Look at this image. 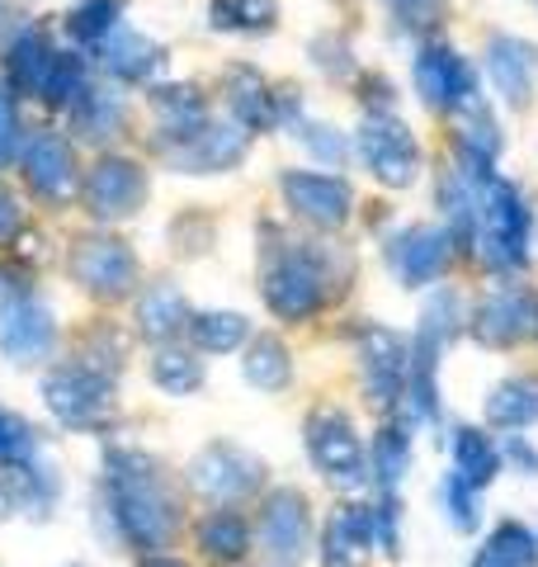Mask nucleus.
Instances as JSON below:
<instances>
[{
    "mask_svg": "<svg viewBox=\"0 0 538 567\" xmlns=\"http://www.w3.org/2000/svg\"><path fill=\"white\" fill-rule=\"evenodd\" d=\"M110 502L123 529L142 544V548H166L170 529H175V502L161 487L156 464L147 454H128L118 450L110 454Z\"/></svg>",
    "mask_w": 538,
    "mask_h": 567,
    "instance_id": "f257e3e1",
    "label": "nucleus"
},
{
    "mask_svg": "<svg viewBox=\"0 0 538 567\" xmlns=\"http://www.w3.org/2000/svg\"><path fill=\"white\" fill-rule=\"evenodd\" d=\"M477 223H482V260L492 270H519L529 260V208L519 189L506 181H482L477 185Z\"/></svg>",
    "mask_w": 538,
    "mask_h": 567,
    "instance_id": "f03ea898",
    "label": "nucleus"
},
{
    "mask_svg": "<svg viewBox=\"0 0 538 567\" xmlns=\"http://www.w3.org/2000/svg\"><path fill=\"white\" fill-rule=\"evenodd\" d=\"M359 156L383 185L406 189L421 171V147L397 114H369L359 123Z\"/></svg>",
    "mask_w": 538,
    "mask_h": 567,
    "instance_id": "7ed1b4c3",
    "label": "nucleus"
},
{
    "mask_svg": "<svg viewBox=\"0 0 538 567\" xmlns=\"http://www.w3.org/2000/svg\"><path fill=\"white\" fill-rule=\"evenodd\" d=\"M43 398H48V412L62 425H76V431L110 421V412H114L110 379L95 374V369H76V364L52 369L43 379Z\"/></svg>",
    "mask_w": 538,
    "mask_h": 567,
    "instance_id": "20e7f679",
    "label": "nucleus"
},
{
    "mask_svg": "<svg viewBox=\"0 0 538 567\" xmlns=\"http://www.w3.org/2000/svg\"><path fill=\"white\" fill-rule=\"evenodd\" d=\"M308 454L335 487L364 483V450H359V435H354V425L345 416L331 412V406L308 421Z\"/></svg>",
    "mask_w": 538,
    "mask_h": 567,
    "instance_id": "39448f33",
    "label": "nucleus"
},
{
    "mask_svg": "<svg viewBox=\"0 0 538 567\" xmlns=\"http://www.w3.org/2000/svg\"><path fill=\"white\" fill-rule=\"evenodd\" d=\"M416 91L430 110H468L477 100V76L448 43H430L416 58Z\"/></svg>",
    "mask_w": 538,
    "mask_h": 567,
    "instance_id": "423d86ee",
    "label": "nucleus"
},
{
    "mask_svg": "<svg viewBox=\"0 0 538 567\" xmlns=\"http://www.w3.org/2000/svg\"><path fill=\"white\" fill-rule=\"evenodd\" d=\"M52 312L39 303L33 293H10L0 298V350L10 354L14 364H33L52 354Z\"/></svg>",
    "mask_w": 538,
    "mask_h": 567,
    "instance_id": "0eeeda50",
    "label": "nucleus"
},
{
    "mask_svg": "<svg viewBox=\"0 0 538 567\" xmlns=\"http://www.w3.org/2000/svg\"><path fill=\"white\" fill-rule=\"evenodd\" d=\"M473 336L482 346H519L538 336V293L529 289H496L473 312Z\"/></svg>",
    "mask_w": 538,
    "mask_h": 567,
    "instance_id": "6e6552de",
    "label": "nucleus"
},
{
    "mask_svg": "<svg viewBox=\"0 0 538 567\" xmlns=\"http://www.w3.org/2000/svg\"><path fill=\"white\" fill-rule=\"evenodd\" d=\"M142 199H147V175H142V166L128 162V156H104V162H95V171L85 175V204L104 223L128 218V213L142 208Z\"/></svg>",
    "mask_w": 538,
    "mask_h": 567,
    "instance_id": "1a4fd4ad",
    "label": "nucleus"
},
{
    "mask_svg": "<svg viewBox=\"0 0 538 567\" xmlns=\"http://www.w3.org/2000/svg\"><path fill=\"white\" fill-rule=\"evenodd\" d=\"M279 189H283V199L293 204L298 218H308L317 227H340L354 204L350 185L340 181V175H321V171H283Z\"/></svg>",
    "mask_w": 538,
    "mask_h": 567,
    "instance_id": "9d476101",
    "label": "nucleus"
},
{
    "mask_svg": "<svg viewBox=\"0 0 538 567\" xmlns=\"http://www.w3.org/2000/svg\"><path fill=\"white\" fill-rule=\"evenodd\" d=\"M71 275L76 284H85L90 293H104V298H123L137 279V260L123 241L114 237H90L71 251Z\"/></svg>",
    "mask_w": 538,
    "mask_h": 567,
    "instance_id": "9b49d317",
    "label": "nucleus"
},
{
    "mask_svg": "<svg viewBox=\"0 0 538 567\" xmlns=\"http://www.w3.org/2000/svg\"><path fill=\"white\" fill-rule=\"evenodd\" d=\"M321 298H327L321 270L302 256H283L275 270L265 275V303L275 317H283V322H308V317L321 308Z\"/></svg>",
    "mask_w": 538,
    "mask_h": 567,
    "instance_id": "f8f14e48",
    "label": "nucleus"
},
{
    "mask_svg": "<svg viewBox=\"0 0 538 567\" xmlns=\"http://www.w3.org/2000/svg\"><path fill=\"white\" fill-rule=\"evenodd\" d=\"M189 477H194V487H199L204 496H213V502H241L246 492H256L260 464L237 445H208L189 464Z\"/></svg>",
    "mask_w": 538,
    "mask_h": 567,
    "instance_id": "ddd939ff",
    "label": "nucleus"
},
{
    "mask_svg": "<svg viewBox=\"0 0 538 567\" xmlns=\"http://www.w3.org/2000/svg\"><path fill=\"white\" fill-rule=\"evenodd\" d=\"M359 354H364V379L373 388V402L387 406V402H397L402 393V383L411 374V350L397 331H387V327H364L359 331Z\"/></svg>",
    "mask_w": 538,
    "mask_h": 567,
    "instance_id": "4468645a",
    "label": "nucleus"
},
{
    "mask_svg": "<svg viewBox=\"0 0 538 567\" xmlns=\"http://www.w3.org/2000/svg\"><path fill=\"white\" fill-rule=\"evenodd\" d=\"M246 156V128L241 123H213V128H185L179 133V142L170 147V162L175 166H185L194 175H204V171H227V166H237Z\"/></svg>",
    "mask_w": 538,
    "mask_h": 567,
    "instance_id": "2eb2a0df",
    "label": "nucleus"
},
{
    "mask_svg": "<svg viewBox=\"0 0 538 567\" xmlns=\"http://www.w3.org/2000/svg\"><path fill=\"white\" fill-rule=\"evenodd\" d=\"M308 535H312V520H308V502L298 492H275L260 516V544L265 554L283 563H298L308 554Z\"/></svg>",
    "mask_w": 538,
    "mask_h": 567,
    "instance_id": "dca6fc26",
    "label": "nucleus"
},
{
    "mask_svg": "<svg viewBox=\"0 0 538 567\" xmlns=\"http://www.w3.org/2000/svg\"><path fill=\"white\" fill-rule=\"evenodd\" d=\"M20 162L29 185L43 194V199H66L76 189V152L71 142H62L58 133H29L20 147Z\"/></svg>",
    "mask_w": 538,
    "mask_h": 567,
    "instance_id": "f3484780",
    "label": "nucleus"
},
{
    "mask_svg": "<svg viewBox=\"0 0 538 567\" xmlns=\"http://www.w3.org/2000/svg\"><path fill=\"white\" fill-rule=\"evenodd\" d=\"M373 544H379V535H373V511L340 506V511H331L327 535H321V567H364Z\"/></svg>",
    "mask_w": 538,
    "mask_h": 567,
    "instance_id": "a211bd4d",
    "label": "nucleus"
},
{
    "mask_svg": "<svg viewBox=\"0 0 538 567\" xmlns=\"http://www.w3.org/2000/svg\"><path fill=\"white\" fill-rule=\"evenodd\" d=\"M387 260L406 289H421V284H430L448 265V237L439 227H406V233L392 241Z\"/></svg>",
    "mask_w": 538,
    "mask_h": 567,
    "instance_id": "6ab92c4d",
    "label": "nucleus"
},
{
    "mask_svg": "<svg viewBox=\"0 0 538 567\" xmlns=\"http://www.w3.org/2000/svg\"><path fill=\"white\" fill-rule=\"evenodd\" d=\"M487 66H492L496 91L506 95L510 104H525V100L534 95L538 52H534L525 39H506V33H496L492 48H487Z\"/></svg>",
    "mask_w": 538,
    "mask_h": 567,
    "instance_id": "aec40b11",
    "label": "nucleus"
},
{
    "mask_svg": "<svg viewBox=\"0 0 538 567\" xmlns=\"http://www.w3.org/2000/svg\"><path fill=\"white\" fill-rule=\"evenodd\" d=\"M161 58H166L161 43H152L147 33H137V29H118V33H110V43H104V66L123 81H147L161 66Z\"/></svg>",
    "mask_w": 538,
    "mask_h": 567,
    "instance_id": "412c9836",
    "label": "nucleus"
},
{
    "mask_svg": "<svg viewBox=\"0 0 538 567\" xmlns=\"http://www.w3.org/2000/svg\"><path fill=\"white\" fill-rule=\"evenodd\" d=\"M179 327H189V308H185V293L175 284H156V289L142 293L137 303V331L147 341H170Z\"/></svg>",
    "mask_w": 538,
    "mask_h": 567,
    "instance_id": "4be33fe9",
    "label": "nucleus"
},
{
    "mask_svg": "<svg viewBox=\"0 0 538 567\" xmlns=\"http://www.w3.org/2000/svg\"><path fill=\"white\" fill-rule=\"evenodd\" d=\"M227 95H231V110H237V123L241 128H269L275 123V95L269 85L260 81L256 66H231L227 71Z\"/></svg>",
    "mask_w": 538,
    "mask_h": 567,
    "instance_id": "5701e85b",
    "label": "nucleus"
},
{
    "mask_svg": "<svg viewBox=\"0 0 538 567\" xmlns=\"http://www.w3.org/2000/svg\"><path fill=\"white\" fill-rule=\"evenodd\" d=\"M473 567H538V539L519 520H506L492 529V539L482 544Z\"/></svg>",
    "mask_w": 538,
    "mask_h": 567,
    "instance_id": "b1692460",
    "label": "nucleus"
},
{
    "mask_svg": "<svg viewBox=\"0 0 538 567\" xmlns=\"http://www.w3.org/2000/svg\"><path fill=\"white\" fill-rule=\"evenodd\" d=\"M52 58H58V52L48 48L43 33H39V29H24L20 39L10 43V71H14V85H20L24 95H43L48 71H52Z\"/></svg>",
    "mask_w": 538,
    "mask_h": 567,
    "instance_id": "393cba45",
    "label": "nucleus"
},
{
    "mask_svg": "<svg viewBox=\"0 0 538 567\" xmlns=\"http://www.w3.org/2000/svg\"><path fill=\"white\" fill-rule=\"evenodd\" d=\"M487 421L500 431H519V425L538 421V379H510L487 398Z\"/></svg>",
    "mask_w": 538,
    "mask_h": 567,
    "instance_id": "a878e982",
    "label": "nucleus"
},
{
    "mask_svg": "<svg viewBox=\"0 0 538 567\" xmlns=\"http://www.w3.org/2000/svg\"><path fill=\"white\" fill-rule=\"evenodd\" d=\"M454 473L463 477L468 487H487L492 477L500 473V454H496V445L482 431H458V440H454Z\"/></svg>",
    "mask_w": 538,
    "mask_h": 567,
    "instance_id": "bb28decb",
    "label": "nucleus"
},
{
    "mask_svg": "<svg viewBox=\"0 0 538 567\" xmlns=\"http://www.w3.org/2000/svg\"><path fill=\"white\" fill-rule=\"evenodd\" d=\"M199 544H204V554L213 563H237V558H246V548H250V529H246L241 516L218 511V516H208L199 525Z\"/></svg>",
    "mask_w": 538,
    "mask_h": 567,
    "instance_id": "cd10ccee",
    "label": "nucleus"
},
{
    "mask_svg": "<svg viewBox=\"0 0 538 567\" xmlns=\"http://www.w3.org/2000/svg\"><path fill=\"white\" fill-rule=\"evenodd\" d=\"M241 374L256 388H283V383H289V374H293V360H289V350H283V341H275V336H260V341H250V350H246Z\"/></svg>",
    "mask_w": 538,
    "mask_h": 567,
    "instance_id": "c85d7f7f",
    "label": "nucleus"
},
{
    "mask_svg": "<svg viewBox=\"0 0 538 567\" xmlns=\"http://www.w3.org/2000/svg\"><path fill=\"white\" fill-rule=\"evenodd\" d=\"M246 317L241 312H204V317H194L189 322V336H194V346L199 350H213V354H227V350H237L246 341Z\"/></svg>",
    "mask_w": 538,
    "mask_h": 567,
    "instance_id": "c756f323",
    "label": "nucleus"
},
{
    "mask_svg": "<svg viewBox=\"0 0 538 567\" xmlns=\"http://www.w3.org/2000/svg\"><path fill=\"white\" fill-rule=\"evenodd\" d=\"M118 14H123V0H81V6L66 14V29L76 33L81 43H104L114 33Z\"/></svg>",
    "mask_w": 538,
    "mask_h": 567,
    "instance_id": "7c9ffc66",
    "label": "nucleus"
},
{
    "mask_svg": "<svg viewBox=\"0 0 538 567\" xmlns=\"http://www.w3.org/2000/svg\"><path fill=\"white\" fill-rule=\"evenodd\" d=\"M90 91L85 85V66L71 58V52H58L48 71V85H43V100L48 104H62V110H76V100Z\"/></svg>",
    "mask_w": 538,
    "mask_h": 567,
    "instance_id": "2f4dec72",
    "label": "nucleus"
},
{
    "mask_svg": "<svg viewBox=\"0 0 538 567\" xmlns=\"http://www.w3.org/2000/svg\"><path fill=\"white\" fill-rule=\"evenodd\" d=\"M152 379H156V388H166V393H194V388L204 383V369L185 350H161L152 360Z\"/></svg>",
    "mask_w": 538,
    "mask_h": 567,
    "instance_id": "473e14b6",
    "label": "nucleus"
},
{
    "mask_svg": "<svg viewBox=\"0 0 538 567\" xmlns=\"http://www.w3.org/2000/svg\"><path fill=\"white\" fill-rule=\"evenodd\" d=\"M406 464H411V440H406L402 425H387L379 435V445H373V473H379L383 487H397Z\"/></svg>",
    "mask_w": 538,
    "mask_h": 567,
    "instance_id": "72a5a7b5",
    "label": "nucleus"
},
{
    "mask_svg": "<svg viewBox=\"0 0 538 567\" xmlns=\"http://www.w3.org/2000/svg\"><path fill=\"white\" fill-rule=\"evenodd\" d=\"M118 118H123V110H118V100L110 91H85L76 100V123H81L85 137H114Z\"/></svg>",
    "mask_w": 538,
    "mask_h": 567,
    "instance_id": "f704fd0d",
    "label": "nucleus"
},
{
    "mask_svg": "<svg viewBox=\"0 0 538 567\" xmlns=\"http://www.w3.org/2000/svg\"><path fill=\"white\" fill-rule=\"evenodd\" d=\"M33 450H39V435L24 416H14L0 406V464L6 468H20V464H33Z\"/></svg>",
    "mask_w": 538,
    "mask_h": 567,
    "instance_id": "c9c22d12",
    "label": "nucleus"
},
{
    "mask_svg": "<svg viewBox=\"0 0 538 567\" xmlns=\"http://www.w3.org/2000/svg\"><path fill=\"white\" fill-rule=\"evenodd\" d=\"M156 104V114L161 118H170V128H199V118H204V95L194 91V85H170V91H156L152 95Z\"/></svg>",
    "mask_w": 538,
    "mask_h": 567,
    "instance_id": "e433bc0d",
    "label": "nucleus"
},
{
    "mask_svg": "<svg viewBox=\"0 0 538 567\" xmlns=\"http://www.w3.org/2000/svg\"><path fill=\"white\" fill-rule=\"evenodd\" d=\"M213 20L223 29H269L275 6L269 0H213Z\"/></svg>",
    "mask_w": 538,
    "mask_h": 567,
    "instance_id": "4c0bfd02",
    "label": "nucleus"
},
{
    "mask_svg": "<svg viewBox=\"0 0 538 567\" xmlns=\"http://www.w3.org/2000/svg\"><path fill=\"white\" fill-rule=\"evenodd\" d=\"M477 487H468L463 483V477L454 473L444 483V502H448V520H454V529H463V535H468V529L477 525V496H473Z\"/></svg>",
    "mask_w": 538,
    "mask_h": 567,
    "instance_id": "58836bf2",
    "label": "nucleus"
},
{
    "mask_svg": "<svg viewBox=\"0 0 538 567\" xmlns=\"http://www.w3.org/2000/svg\"><path fill=\"white\" fill-rule=\"evenodd\" d=\"M392 10L406 29H430L444 14V0H392Z\"/></svg>",
    "mask_w": 538,
    "mask_h": 567,
    "instance_id": "ea45409f",
    "label": "nucleus"
},
{
    "mask_svg": "<svg viewBox=\"0 0 538 567\" xmlns=\"http://www.w3.org/2000/svg\"><path fill=\"white\" fill-rule=\"evenodd\" d=\"M14 147H20V123H14V104L0 95V166L14 156Z\"/></svg>",
    "mask_w": 538,
    "mask_h": 567,
    "instance_id": "a19ab883",
    "label": "nucleus"
},
{
    "mask_svg": "<svg viewBox=\"0 0 538 567\" xmlns=\"http://www.w3.org/2000/svg\"><path fill=\"white\" fill-rule=\"evenodd\" d=\"M20 227H24V208L6 185H0V241H10Z\"/></svg>",
    "mask_w": 538,
    "mask_h": 567,
    "instance_id": "79ce46f5",
    "label": "nucleus"
},
{
    "mask_svg": "<svg viewBox=\"0 0 538 567\" xmlns=\"http://www.w3.org/2000/svg\"><path fill=\"white\" fill-rule=\"evenodd\" d=\"M302 142L317 152V156H327V162L335 166L340 156H345V147H340V137L331 133V128H302Z\"/></svg>",
    "mask_w": 538,
    "mask_h": 567,
    "instance_id": "37998d69",
    "label": "nucleus"
},
{
    "mask_svg": "<svg viewBox=\"0 0 538 567\" xmlns=\"http://www.w3.org/2000/svg\"><path fill=\"white\" fill-rule=\"evenodd\" d=\"M510 458H515V464H519V468H525L529 477L538 473V454H534V450L525 445V440H510Z\"/></svg>",
    "mask_w": 538,
    "mask_h": 567,
    "instance_id": "c03bdc74",
    "label": "nucleus"
},
{
    "mask_svg": "<svg viewBox=\"0 0 538 567\" xmlns=\"http://www.w3.org/2000/svg\"><path fill=\"white\" fill-rule=\"evenodd\" d=\"M14 511V487H10V477H0V520H6Z\"/></svg>",
    "mask_w": 538,
    "mask_h": 567,
    "instance_id": "a18cd8bd",
    "label": "nucleus"
},
{
    "mask_svg": "<svg viewBox=\"0 0 538 567\" xmlns=\"http://www.w3.org/2000/svg\"><path fill=\"white\" fill-rule=\"evenodd\" d=\"M147 567H185V563H175V558H152Z\"/></svg>",
    "mask_w": 538,
    "mask_h": 567,
    "instance_id": "49530a36",
    "label": "nucleus"
},
{
    "mask_svg": "<svg viewBox=\"0 0 538 567\" xmlns=\"http://www.w3.org/2000/svg\"><path fill=\"white\" fill-rule=\"evenodd\" d=\"M275 567H279V563H275Z\"/></svg>",
    "mask_w": 538,
    "mask_h": 567,
    "instance_id": "de8ad7c7",
    "label": "nucleus"
}]
</instances>
